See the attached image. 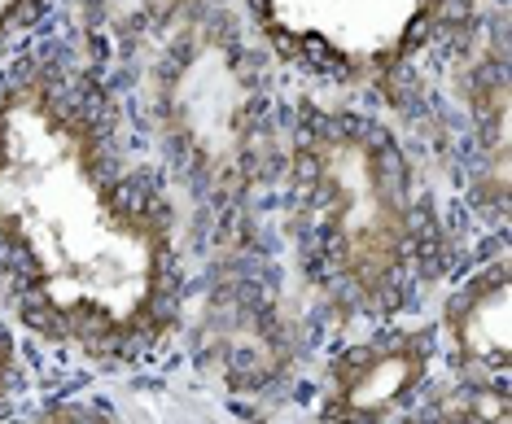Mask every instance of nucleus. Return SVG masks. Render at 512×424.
<instances>
[{"label": "nucleus", "mask_w": 512, "mask_h": 424, "mask_svg": "<svg viewBox=\"0 0 512 424\" xmlns=\"http://www.w3.org/2000/svg\"><path fill=\"white\" fill-rule=\"evenodd\" d=\"M180 206L66 35L0 66V320L97 368L154 359L189 298Z\"/></svg>", "instance_id": "obj_1"}, {"label": "nucleus", "mask_w": 512, "mask_h": 424, "mask_svg": "<svg viewBox=\"0 0 512 424\" xmlns=\"http://www.w3.org/2000/svg\"><path fill=\"white\" fill-rule=\"evenodd\" d=\"M66 40L180 202L237 215L272 184L281 97L241 0H71Z\"/></svg>", "instance_id": "obj_2"}, {"label": "nucleus", "mask_w": 512, "mask_h": 424, "mask_svg": "<svg viewBox=\"0 0 512 424\" xmlns=\"http://www.w3.org/2000/svg\"><path fill=\"white\" fill-rule=\"evenodd\" d=\"M272 180L302 293L333 320H403L447 267L429 188L377 114L302 101L285 114Z\"/></svg>", "instance_id": "obj_3"}, {"label": "nucleus", "mask_w": 512, "mask_h": 424, "mask_svg": "<svg viewBox=\"0 0 512 424\" xmlns=\"http://www.w3.org/2000/svg\"><path fill=\"white\" fill-rule=\"evenodd\" d=\"M241 9L276 57L372 88L425 49L447 0H241Z\"/></svg>", "instance_id": "obj_4"}, {"label": "nucleus", "mask_w": 512, "mask_h": 424, "mask_svg": "<svg viewBox=\"0 0 512 424\" xmlns=\"http://www.w3.org/2000/svg\"><path fill=\"white\" fill-rule=\"evenodd\" d=\"M434 320H386L337 346L320 376V424H407L438 372Z\"/></svg>", "instance_id": "obj_5"}, {"label": "nucleus", "mask_w": 512, "mask_h": 424, "mask_svg": "<svg viewBox=\"0 0 512 424\" xmlns=\"http://www.w3.org/2000/svg\"><path fill=\"white\" fill-rule=\"evenodd\" d=\"M438 355L456 381L508 385V254L473 267L442 298Z\"/></svg>", "instance_id": "obj_6"}, {"label": "nucleus", "mask_w": 512, "mask_h": 424, "mask_svg": "<svg viewBox=\"0 0 512 424\" xmlns=\"http://www.w3.org/2000/svg\"><path fill=\"white\" fill-rule=\"evenodd\" d=\"M62 0H0V66L14 62L22 49L40 40L44 22L57 14Z\"/></svg>", "instance_id": "obj_7"}, {"label": "nucleus", "mask_w": 512, "mask_h": 424, "mask_svg": "<svg viewBox=\"0 0 512 424\" xmlns=\"http://www.w3.org/2000/svg\"><path fill=\"white\" fill-rule=\"evenodd\" d=\"M0 424H123V420L101 398H49V403H36L31 411L9 416Z\"/></svg>", "instance_id": "obj_8"}, {"label": "nucleus", "mask_w": 512, "mask_h": 424, "mask_svg": "<svg viewBox=\"0 0 512 424\" xmlns=\"http://www.w3.org/2000/svg\"><path fill=\"white\" fill-rule=\"evenodd\" d=\"M22 385H27V359H22L18 328L9 320H0V416L18 403Z\"/></svg>", "instance_id": "obj_9"}]
</instances>
